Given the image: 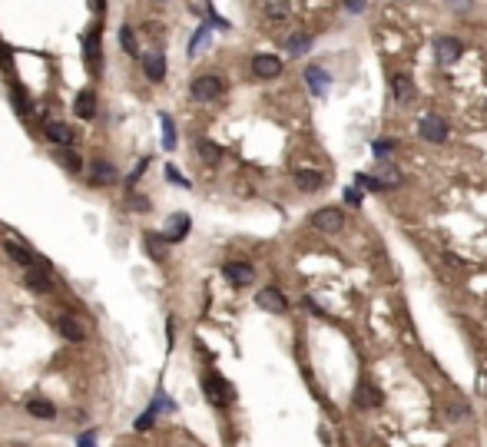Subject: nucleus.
<instances>
[{
	"label": "nucleus",
	"instance_id": "nucleus-1",
	"mask_svg": "<svg viewBox=\"0 0 487 447\" xmlns=\"http://www.w3.org/2000/svg\"><path fill=\"white\" fill-rule=\"evenodd\" d=\"M225 93V80L223 76H196L192 80V87H189V96L192 100H199V103H212V100H219V96Z\"/></svg>",
	"mask_w": 487,
	"mask_h": 447
},
{
	"label": "nucleus",
	"instance_id": "nucleus-2",
	"mask_svg": "<svg viewBox=\"0 0 487 447\" xmlns=\"http://www.w3.org/2000/svg\"><path fill=\"white\" fill-rule=\"evenodd\" d=\"M418 133H421V139H428V143H448V123L438 116V113H428V116H421V123H418Z\"/></svg>",
	"mask_w": 487,
	"mask_h": 447
},
{
	"label": "nucleus",
	"instance_id": "nucleus-3",
	"mask_svg": "<svg viewBox=\"0 0 487 447\" xmlns=\"http://www.w3.org/2000/svg\"><path fill=\"white\" fill-rule=\"evenodd\" d=\"M461 54H464V43H461L457 37H438L434 40V56H438V63L451 67V63L461 60Z\"/></svg>",
	"mask_w": 487,
	"mask_h": 447
},
{
	"label": "nucleus",
	"instance_id": "nucleus-4",
	"mask_svg": "<svg viewBox=\"0 0 487 447\" xmlns=\"http://www.w3.org/2000/svg\"><path fill=\"white\" fill-rule=\"evenodd\" d=\"M256 305L262 308V312H272V315H285L288 312V298L282 295L279 288H262V292H256Z\"/></svg>",
	"mask_w": 487,
	"mask_h": 447
},
{
	"label": "nucleus",
	"instance_id": "nucleus-5",
	"mask_svg": "<svg viewBox=\"0 0 487 447\" xmlns=\"http://www.w3.org/2000/svg\"><path fill=\"white\" fill-rule=\"evenodd\" d=\"M392 93H394V103H398V106H411L414 100H418V87H414V80L408 73H394Z\"/></svg>",
	"mask_w": 487,
	"mask_h": 447
},
{
	"label": "nucleus",
	"instance_id": "nucleus-6",
	"mask_svg": "<svg viewBox=\"0 0 487 447\" xmlns=\"http://www.w3.org/2000/svg\"><path fill=\"white\" fill-rule=\"evenodd\" d=\"M312 225H315L319 232H341V225H345V212L335 209V205H325V209H319V212L312 216Z\"/></svg>",
	"mask_w": 487,
	"mask_h": 447
},
{
	"label": "nucleus",
	"instance_id": "nucleus-7",
	"mask_svg": "<svg viewBox=\"0 0 487 447\" xmlns=\"http://www.w3.org/2000/svg\"><path fill=\"white\" fill-rule=\"evenodd\" d=\"M83 60H87V67L100 73V56H103V47H100V27H90L87 34H83Z\"/></svg>",
	"mask_w": 487,
	"mask_h": 447
},
{
	"label": "nucleus",
	"instance_id": "nucleus-8",
	"mask_svg": "<svg viewBox=\"0 0 487 447\" xmlns=\"http://www.w3.org/2000/svg\"><path fill=\"white\" fill-rule=\"evenodd\" d=\"M143 73H146L150 83H163V80H166V54H163V50L143 54Z\"/></svg>",
	"mask_w": 487,
	"mask_h": 447
},
{
	"label": "nucleus",
	"instance_id": "nucleus-9",
	"mask_svg": "<svg viewBox=\"0 0 487 447\" xmlns=\"http://www.w3.org/2000/svg\"><path fill=\"white\" fill-rule=\"evenodd\" d=\"M223 275L229 279V285L245 288V285H252V279H256V268H252V265H245V262H225Z\"/></svg>",
	"mask_w": 487,
	"mask_h": 447
},
{
	"label": "nucleus",
	"instance_id": "nucleus-10",
	"mask_svg": "<svg viewBox=\"0 0 487 447\" xmlns=\"http://www.w3.org/2000/svg\"><path fill=\"white\" fill-rule=\"evenodd\" d=\"M54 328L60 332V335L67 338V341H73V345H80L83 338H87V328H83V321L73 315H56L54 318Z\"/></svg>",
	"mask_w": 487,
	"mask_h": 447
},
{
	"label": "nucleus",
	"instance_id": "nucleus-11",
	"mask_svg": "<svg viewBox=\"0 0 487 447\" xmlns=\"http://www.w3.org/2000/svg\"><path fill=\"white\" fill-rule=\"evenodd\" d=\"M252 73L259 80H275L282 73V60L275 54H256L252 56Z\"/></svg>",
	"mask_w": 487,
	"mask_h": 447
},
{
	"label": "nucleus",
	"instance_id": "nucleus-12",
	"mask_svg": "<svg viewBox=\"0 0 487 447\" xmlns=\"http://www.w3.org/2000/svg\"><path fill=\"white\" fill-rule=\"evenodd\" d=\"M203 388H206V398L216 404V408H225V404L232 401V388L225 385L223 378H212V374H209L206 381H203Z\"/></svg>",
	"mask_w": 487,
	"mask_h": 447
},
{
	"label": "nucleus",
	"instance_id": "nucleus-13",
	"mask_svg": "<svg viewBox=\"0 0 487 447\" xmlns=\"http://www.w3.org/2000/svg\"><path fill=\"white\" fill-rule=\"evenodd\" d=\"M23 285H27L34 295H50V292H54V279L47 275V268H27V272H23Z\"/></svg>",
	"mask_w": 487,
	"mask_h": 447
},
{
	"label": "nucleus",
	"instance_id": "nucleus-14",
	"mask_svg": "<svg viewBox=\"0 0 487 447\" xmlns=\"http://www.w3.org/2000/svg\"><path fill=\"white\" fill-rule=\"evenodd\" d=\"M43 136H47L54 146H73V130H70L67 123H60V119H50V123L43 126Z\"/></svg>",
	"mask_w": 487,
	"mask_h": 447
},
{
	"label": "nucleus",
	"instance_id": "nucleus-15",
	"mask_svg": "<svg viewBox=\"0 0 487 447\" xmlns=\"http://www.w3.org/2000/svg\"><path fill=\"white\" fill-rule=\"evenodd\" d=\"M90 183L93 186H113L116 183V166L106 159H93L90 163Z\"/></svg>",
	"mask_w": 487,
	"mask_h": 447
},
{
	"label": "nucleus",
	"instance_id": "nucleus-16",
	"mask_svg": "<svg viewBox=\"0 0 487 447\" xmlns=\"http://www.w3.org/2000/svg\"><path fill=\"white\" fill-rule=\"evenodd\" d=\"M355 404L358 408H381V391H378L375 385L361 381V385L355 388Z\"/></svg>",
	"mask_w": 487,
	"mask_h": 447
},
{
	"label": "nucleus",
	"instance_id": "nucleus-17",
	"mask_svg": "<svg viewBox=\"0 0 487 447\" xmlns=\"http://www.w3.org/2000/svg\"><path fill=\"white\" fill-rule=\"evenodd\" d=\"M73 113L80 116V119H93L96 116V93L93 90H80V93H76Z\"/></svg>",
	"mask_w": 487,
	"mask_h": 447
},
{
	"label": "nucleus",
	"instance_id": "nucleus-18",
	"mask_svg": "<svg viewBox=\"0 0 487 447\" xmlns=\"http://www.w3.org/2000/svg\"><path fill=\"white\" fill-rule=\"evenodd\" d=\"M295 186H299L302 192H319V189L325 186V176L315 172V169H299V172H295Z\"/></svg>",
	"mask_w": 487,
	"mask_h": 447
},
{
	"label": "nucleus",
	"instance_id": "nucleus-19",
	"mask_svg": "<svg viewBox=\"0 0 487 447\" xmlns=\"http://www.w3.org/2000/svg\"><path fill=\"white\" fill-rule=\"evenodd\" d=\"M54 159H56V163H60L63 169H67V172H83V159H80L76 152H70L67 146H56Z\"/></svg>",
	"mask_w": 487,
	"mask_h": 447
},
{
	"label": "nucleus",
	"instance_id": "nucleus-20",
	"mask_svg": "<svg viewBox=\"0 0 487 447\" xmlns=\"http://www.w3.org/2000/svg\"><path fill=\"white\" fill-rule=\"evenodd\" d=\"M305 80H308V90L315 96H321L328 90V73H325L321 67H308V70H305Z\"/></svg>",
	"mask_w": 487,
	"mask_h": 447
},
{
	"label": "nucleus",
	"instance_id": "nucleus-21",
	"mask_svg": "<svg viewBox=\"0 0 487 447\" xmlns=\"http://www.w3.org/2000/svg\"><path fill=\"white\" fill-rule=\"evenodd\" d=\"M186 232H189V216L179 212V216H172V219H169V229H166V236H163V239H166V242H179Z\"/></svg>",
	"mask_w": 487,
	"mask_h": 447
},
{
	"label": "nucleus",
	"instance_id": "nucleus-22",
	"mask_svg": "<svg viewBox=\"0 0 487 447\" xmlns=\"http://www.w3.org/2000/svg\"><path fill=\"white\" fill-rule=\"evenodd\" d=\"M378 183H381V189L388 186V189H394V186H401V172L388 163V159H381V166H378V176H375Z\"/></svg>",
	"mask_w": 487,
	"mask_h": 447
},
{
	"label": "nucleus",
	"instance_id": "nucleus-23",
	"mask_svg": "<svg viewBox=\"0 0 487 447\" xmlns=\"http://www.w3.org/2000/svg\"><path fill=\"white\" fill-rule=\"evenodd\" d=\"M262 10L269 20H288V0H262Z\"/></svg>",
	"mask_w": 487,
	"mask_h": 447
},
{
	"label": "nucleus",
	"instance_id": "nucleus-24",
	"mask_svg": "<svg viewBox=\"0 0 487 447\" xmlns=\"http://www.w3.org/2000/svg\"><path fill=\"white\" fill-rule=\"evenodd\" d=\"M3 252L17 262L23 272H27V268H34V259H30V252H27V249H20V245H14V242H7V245H3Z\"/></svg>",
	"mask_w": 487,
	"mask_h": 447
},
{
	"label": "nucleus",
	"instance_id": "nucleus-25",
	"mask_svg": "<svg viewBox=\"0 0 487 447\" xmlns=\"http://www.w3.org/2000/svg\"><path fill=\"white\" fill-rule=\"evenodd\" d=\"M27 411L37 414V417H54L56 414V408L50 404V401H43V398H30V401H27Z\"/></svg>",
	"mask_w": 487,
	"mask_h": 447
},
{
	"label": "nucleus",
	"instance_id": "nucleus-26",
	"mask_svg": "<svg viewBox=\"0 0 487 447\" xmlns=\"http://www.w3.org/2000/svg\"><path fill=\"white\" fill-rule=\"evenodd\" d=\"M120 43H123V50L130 56L139 54V40H136V34H133V27H120Z\"/></svg>",
	"mask_w": 487,
	"mask_h": 447
},
{
	"label": "nucleus",
	"instance_id": "nucleus-27",
	"mask_svg": "<svg viewBox=\"0 0 487 447\" xmlns=\"http://www.w3.org/2000/svg\"><path fill=\"white\" fill-rule=\"evenodd\" d=\"M199 156H203V163L212 166V163H219V159H223V149L216 146V143H209V139H203V143H199Z\"/></svg>",
	"mask_w": 487,
	"mask_h": 447
},
{
	"label": "nucleus",
	"instance_id": "nucleus-28",
	"mask_svg": "<svg viewBox=\"0 0 487 447\" xmlns=\"http://www.w3.org/2000/svg\"><path fill=\"white\" fill-rule=\"evenodd\" d=\"M308 47H312V37H288L285 40V50H288L292 56L308 54Z\"/></svg>",
	"mask_w": 487,
	"mask_h": 447
},
{
	"label": "nucleus",
	"instance_id": "nucleus-29",
	"mask_svg": "<svg viewBox=\"0 0 487 447\" xmlns=\"http://www.w3.org/2000/svg\"><path fill=\"white\" fill-rule=\"evenodd\" d=\"M159 126H163V146L172 149V146H176V130H172V116H166V113H163V116H159Z\"/></svg>",
	"mask_w": 487,
	"mask_h": 447
},
{
	"label": "nucleus",
	"instance_id": "nucleus-30",
	"mask_svg": "<svg viewBox=\"0 0 487 447\" xmlns=\"http://www.w3.org/2000/svg\"><path fill=\"white\" fill-rule=\"evenodd\" d=\"M206 30H209V27H199V30H196V37L189 40V56H196V54H199V47L206 43Z\"/></svg>",
	"mask_w": 487,
	"mask_h": 447
},
{
	"label": "nucleus",
	"instance_id": "nucleus-31",
	"mask_svg": "<svg viewBox=\"0 0 487 447\" xmlns=\"http://www.w3.org/2000/svg\"><path fill=\"white\" fill-rule=\"evenodd\" d=\"M355 183H358V186H365V189H372V192H378V189H381V183H378L375 176H368V172H358Z\"/></svg>",
	"mask_w": 487,
	"mask_h": 447
},
{
	"label": "nucleus",
	"instance_id": "nucleus-32",
	"mask_svg": "<svg viewBox=\"0 0 487 447\" xmlns=\"http://www.w3.org/2000/svg\"><path fill=\"white\" fill-rule=\"evenodd\" d=\"M152 417H156V408H150L143 417H139V421H136V431H150L152 428Z\"/></svg>",
	"mask_w": 487,
	"mask_h": 447
},
{
	"label": "nucleus",
	"instance_id": "nucleus-33",
	"mask_svg": "<svg viewBox=\"0 0 487 447\" xmlns=\"http://www.w3.org/2000/svg\"><path fill=\"white\" fill-rule=\"evenodd\" d=\"M365 7H368V0H345V10L348 14H361Z\"/></svg>",
	"mask_w": 487,
	"mask_h": 447
},
{
	"label": "nucleus",
	"instance_id": "nucleus-34",
	"mask_svg": "<svg viewBox=\"0 0 487 447\" xmlns=\"http://www.w3.org/2000/svg\"><path fill=\"white\" fill-rule=\"evenodd\" d=\"M76 447H96V434H93V431H87V434H80V441H76Z\"/></svg>",
	"mask_w": 487,
	"mask_h": 447
},
{
	"label": "nucleus",
	"instance_id": "nucleus-35",
	"mask_svg": "<svg viewBox=\"0 0 487 447\" xmlns=\"http://www.w3.org/2000/svg\"><path fill=\"white\" fill-rule=\"evenodd\" d=\"M166 176H169V179H172V183H176V186H183V189H189V179H183V176H179V172H176V169H172V166H169V169H166Z\"/></svg>",
	"mask_w": 487,
	"mask_h": 447
},
{
	"label": "nucleus",
	"instance_id": "nucleus-36",
	"mask_svg": "<svg viewBox=\"0 0 487 447\" xmlns=\"http://www.w3.org/2000/svg\"><path fill=\"white\" fill-rule=\"evenodd\" d=\"M189 10H192V14H206L209 0H189Z\"/></svg>",
	"mask_w": 487,
	"mask_h": 447
},
{
	"label": "nucleus",
	"instance_id": "nucleus-37",
	"mask_svg": "<svg viewBox=\"0 0 487 447\" xmlns=\"http://www.w3.org/2000/svg\"><path fill=\"white\" fill-rule=\"evenodd\" d=\"M392 149H394V143H385V139H378V143H375L378 156H392Z\"/></svg>",
	"mask_w": 487,
	"mask_h": 447
},
{
	"label": "nucleus",
	"instance_id": "nucleus-38",
	"mask_svg": "<svg viewBox=\"0 0 487 447\" xmlns=\"http://www.w3.org/2000/svg\"><path fill=\"white\" fill-rule=\"evenodd\" d=\"M146 166H150V159H143V163H139V166L133 169V176H130V183H133V186H136V179H139V176H143V169H146Z\"/></svg>",
	"mask_w": 487,
	"mask_h": 447
},
{
	"label": "nucleus",
	"instance_id": "nucleus-39",
	"mask_svg": "<svg viewBox=\"0 0 487 447\" xmlns=\"http://www.w3.org/2000/svg\"><path fill=\"white\" fill-rule=\"evenodd\" d=\"M345 199H348V203H352V205H358V203H361V196H358L355 189H348V192H345Z\"/></svg>",
	"mask_w": 487,
	"mask_h": 447
},
{
	"label": "nucleus",
	"instance_id": "nucleus-40",
	"mask_svg": "<svg viewBox=\"0 0 487 447\" xmlns=\"http://www.w3.org/2000/svg\"><path fill=\"white\" fill-rule=\"evenodd\" d=\"M451 7H454V10H468L471 0H451Z\"/></svg>",
	"mask_w": 487,
	"mask_h": 447
},
{
	"label": "nucleus",
	"instance_id": "nucleus-41",
	"mask_svg": "<svg viewBox=\"0 0 487 447\" xmlns=\"http://www.w3.org/2000/svg\"><path fill=\"white\" fill-rule=\"evenodd\" d=\"M146 34L156 40V37H159V23H146Z\"/></svg>",
	"mask_w": 487,
	"mask_h": 447
},
{
	"label": "nucleus",
	"instance_id": "nucleus-42",
	"mask_svg": "<svg viewBox=\"0 0 487 447\" xmlns=\"http://www.w3.org/2000/svg\"><path fill=\"white\" fill-rule=\"evenodd\" d=\"M103 3H106V0H90V7H93L96 14H100V10H103Z\"/></svg>",
	"mask_w": 487,
	"mask_h": 447
},
{
	"label": "nucleus",
	"instance_id": "nucleus-43",
	"mask_svg": "<svg viewBox=\"0 0 487 447\" xmlns=\"http://www.w3.org/2000/svg\"><path fill=\"white\" fill-rule=\"evenodd\" d=\"M156 3H166V0H156Z\"/></svg>",
	"mask_w": 487,
	"mask_h": 447
},
{
	"label": "nucleus",
	"instance_id": "nucleus-44",
	"mask_svg": "<svg viewBox=\"0 0 487 447\" xmlns=\"http://www.w3.org/2000/svg\"><path fill=\"white\" fill-rule=\"evenodd\" d=\"M484 391H487V381H484Z\"/></svg>",
	"mask_w": 487,
	"mask_h": 447
}]
</instances>
